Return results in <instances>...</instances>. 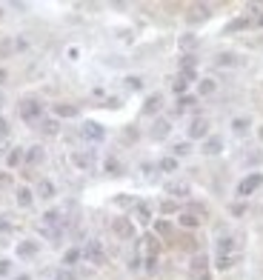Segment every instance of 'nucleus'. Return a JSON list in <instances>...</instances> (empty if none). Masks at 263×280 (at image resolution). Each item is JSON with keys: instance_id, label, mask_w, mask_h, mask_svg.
<instances>
[{"instance_id": "6e6d98bb", "label": "nucleus", "mask_w": 263, "mask_h": 280, "mask_svg": "<svg viewBox=\"0 0 263 280\" xmlns=\"http://www.w3.org/2000/svg\"><path fill=\"white\" fill-rule=\"evenodd\" d=\"M255 23H258V26H263V12L258 15V20H255Z\"/></svg>"}, {"instance_id": "49530a36", "label": "nucleus", "mask_w": 263, "mask_h": 280, "mask_svg": "<svg viewBox=\"0 0 263 280\" xmlns=\"http://www.w3.org/2000/svg\"><path fill=\"white\" fill-rule=\"evenodd\" d=\"M9 132H12V129H9V120L0 117V137H9Z\"/></svg>"}, {"instance_id": "f8f14e48", "label": "nucleus", "mask_w": 263, "mask_h": 280, "mask_svg": "<svg viewBox=\"0 0 263 280\" xmlns=\"http://www.w3.org/2000/svg\"><path fill=\"white\" fill-rule=\"evenodd\" d=\"M43 160H46V149L43 146H29L26 154H23V163L26 166H40Z\"/></svg>"}, {"instance_id": "a19ab883", "label": "nucleus", "mask_w": 263, "mask_h": 280, "mask_svg": "<svg viewBox=\"0 0 263 280\" xmlns=\"http://www.w3.org/2000/svg\"><path fill=\"white\" fill-rule=\"evenodd\" d=\"M181 69H197V57H195V54H183Z\"/></svg>"}, {"instance_id": "39448f33", "label": "nucleus", "mask_w": 263, "mask_h": 280, "mask_svg": "<svg viewBox=\"0 0 263 280\" xmlns=\"http://www.w3.org/2000/svg\"><path fill=\"white\" fill-rule=\"evenodd\" d=\"M72 166H78L80 172H92L98 166V154L92 149H83V152H72Z\"/></svg>"}, {"instance_id": "e433bc0d", "label": "nucleus", "mask_w": 263, "mask_h": 280, "mask_svg": "<svg viewBox=\"0 0 263 280\" xmlns=\"http://www.w3.org/2000/svg\"><path fill=\"white\" fill-rule=\"evenodd\" d=\"M57 129H60L57 120H43V123H40V132L43 134H57Z\"/></svg>"}, {"instance_id": "393cba45", "label": "nucleus", "mask_w": 263, "mask_h": 280, "mask_svg": "<svg viewBox=\"0 0 263 280\" xmlns=\"http://www.w3.org/2000/svg\"><path fill=\"white\" fill-rule=\"evenodd\" d=\"M200 272H209V257L197 252L195 257H192V275H200Z\"/></svg>"}, {"instance_id": "412c9836", "label": "nucleus", "mask_w": 263, "mask_h": 280, "mask_svg": "<svg viewBox=\"0 0 263 280\" xmlns=\"http://www.w3.org/2000/svg\"><path fill=\"white\" fill-rule=\"evenodd\" d=\"M54 195H57V189H54V183H52V180H46V178H43V180L37 183V198L52 200Z\"/></svg>"}, {"instance_id": "4be33fe9", "label": "nucleus", "mask_w": 263, "mask_h": 280, "mask_svg": "<svg viewBox=\"0 0 263 280\" xmlns=\"http://www.w3.org/2000/svg\"><path fill=\"white\" fill-rule=\"evenodd\" d=\"M80 260H83V249H78V246L69 249V252L63 255V269H72V266L80 263Z\"/></svg>"}, {"instance_id": "c03bdc74", "label": "nucleus", "mask_w": 263, "mask_h": 280, "mask_svg": "<svg viewBox=\"0 0 263 280\" xmlns=\"http://www.w3.org/2000/svg\"><path fill=\"white\" fill-rule=\"evenodd\" d=\"M9 186H12V175L6 169H0V189H9Z\"/></svg>"}, {"instance_id": "37998d69", "label": "nucleus", "mask_w": 263, "mask_h": 280, "mask_svg": "<svg viewBox=\"0 0 263 280\" xmlns=\"http://www.w3.org/2000/svg\"><path fill=\"white\" fill-rule=\"evenodd\" d=\"M126 86H129L132 92H137V89H143V80H140V77H134V75H132V77H126Z\"/></svg>"}, {"instance_id": "c85d7f7f", "label": "nucleus", "mask_w": 263, "mask_h": 280, "mask_svg": "<svg viewBox=\"0 0 263 280\" xmlns=\"http://www.w3.org/2000/svg\"><path fill=\"white\" fill-rule=\"evenodd\" d=\"M143 243H146V257H158V252H160L158 237H155V234H146V237H143Z\"/></svg>"}, {"instance_id": "dca6fc26", "label": "nucleus", "mask_w": 263, "mask_h": 280, "mask_svg": "<svg viewBox=\"0 0 263 280\" xmlns=\"http://www.w3.org/2000/svg\"><path fill=\"white\" fill-rule=\"evenodd\" d=\"M134 220L140 226H149L152 223V206L149 203H134Z\"/></svg>"}, {"instance_id": "20e7f679", "label": "nucleus", "mask_w": 263, "mask_h": 280, "mask_svg": "<svg viewBox=\"0 0 263 280\" xmlns=\"http://www.w3.org/2000/svg\"><path fill=\"white\" fill-rule=\"evenodd\" d=\"M80 137L83 140H89V143H100V140H106V129L95 123V120H83L80 123Z\"/></svg>"}, {"instance_id": "b1692460", "label": "nucleus", "mask_w": 263, "mask_h": 280, "mask_svg": "<svg viewBox=\"0 0 263 280\" xmlns=\"http://www.w3.org/2000/svg\"><path fill=\"white\" fill-rule=\"evenodd\" d=\"M158 172H163V175H172V172H178V157H172V154L160 157V163H158Z\"/></svg>"}, {"instance_id": "2eb2a0df", "label": "nucleus", "mask_w": 263, "mask_h": 280, "mask_svg": "<svg viewBox=\"0 0 263 280\" xmlns=\"http://www.w3.org/2000/svg\"><path fill=\"white\" fill-rule=\"evenodd\" d=\"M40 252V243L37 240H23V243H17V257H23V260H29Z\"/></svg>"}, {"instance_id": "f03ea898", "label": "nucleus", "mask_w": 263, "mask_h": 280, "mask_svg": "<svg viewBox=\"0 0 263 280\" xmlns=\"http://www.w3.org/2000/svg\"><path fill=\"white\" fill-rule=\"evenodd\" d=\"M209 129H212V123H209V117L197 115L189 120V129H186V137H189V143L192 140H206L209 137Z\"/></svg>"}, {"instance_id": "0eeeda50", "label": "nucleus", "mask_w": 263, "mask_h": 280, "mask_svg": "<svg viewBox=\"0 0 263 280\" xmlns=\"http://www.w3.org/2000/svg\"><path fill=\"white\" fill-rule=\"evenodd\" d=\"M209 17H212V6H206V3H192L186 20H189V23H203V20H209Z\"/></svg>"}, {"instance_id": "a18cd8bd", "label": "nucleus", "mask_w": 263, "mask_h": 280, "mask_svg": "<svg viewBox=\"0 0 263 280\" xmlns=\"http://www.w3.org/2000/svg\"><path fill=\"white\" fill-rule=\"evenodd\" d=\"M12 49H15V46H12V40H9V37H3V40H0V54H9Z\"/></svg>"}, {"instance_id": "4c0bfd02", "label": "nucleus", "mask_w": 263, "mask_h": 280, "mask_svg": "<svg viewBox=\"0 0 263 280\" xmlns=\"http://www.w3.org/2000/svg\"><path fill=\"white\" fill-rule=\"evenodd\" d=\"M155 231H158L160 237H169V234H172V226H169L166 220H155Z\"/></svg>"}, {"instance_id": "6ab92c4d", "label": "nucleus", "mask_w": 263, "mask_h": 280, "mask_svg": "<svg viewBox=\"0 0 263 280\" xmlns=\"http://www.w3.org/2000/svg\"><path fill=\"white\" fill-rule=\"evenodd\" d=\"M52 112H54V117H78V106H72V103H54Z\"/></svg>"}, {"instance_id": "6e6552de", "label": "nucleus", "mask_w": 263, "mask_h": 280, "mask_svg": "<svg viewBox=\"0 0 263 280\" xmlns=\"http://www.w3.org/2000/svg\"><path fill=\"white\" fill-rule=\"evenodd\" d=\"M112 231H115L120 240H132L134 237V223H132L129 217H117L115 223H112Z\"/></svg>"}, {"instance_id": "79ce46f5", "label": "nucleus", "mask_w": 263, "mask_h": 280, "mask_svg": "<svg viewBox=\"0 0 263 280\" xmlns=\"http://www.w3.org/2000/svg\"><path fill=\"white\" fill-rule=\"evenodd\" d=\"M9 275H12V260L0 257V278H9Z\"/></svg>"}, {"instance_id": "f3484780", "label": "nucleus", "mask_w": 263, "mask_h": 280, "mask_svg": "<svg viewBox=\"0 0 263 280\" xmlns=\"http://www.w3.org/2000/svg\"><path fill=\"white\" fill-rule=\"evenodd\" d=\"M178 223H181L183 229H197L203 223V217H197L195 212H181L178 214Z\"/></svg>"}, {"instance_id": "72a5a7b5", "label": "nucleus", "mask_w": 263, "mask_h": 280, "mask_svg": "<svg viewBox=\"0 0 263 280\" xmlns=\"http://www.w3.org/2000/svg\"><path fill=\"white\" fill-rule=\"evenodd\" d=\"M189 152H192V143H189V140H181V143L172 146V157H186Z\"/></svg>"}, {"instance_id": "052dcab7", "label": "nucleus", "mask_w": 263, "mask_h": 280, "mask_svg": "<svg viewBox=\"0 0 263 280\" xmlns=\"http://www.w3.org/2000/svg\"><path fill=\"white\" fill-rule=\"evenodd\" d=\"M0 17H3V9H0Z\"/></svg>"}, {"instance_id": "603ef678", "label": "nucleus", "mask_w": 263, "mask_h": 280, "mask_svg": "<svg viewBox=\"0 0 263 280\" xmlns=\"http://www.w3.org/2000/svg\"><path fill=\"white\" fill-rule=\"evenodd\" d=\"M192 280H212V278H209V272H200V275H192Z\"/></svg>"}, {"instance_id": "9b49d317", "label": "nucleus", "mask_w": 263, "mask_h": 280, "mask_svg": "<svg viewBox=\"0 0 263 280\" xmlns=\"http://www.w3.org/2000/svg\"><path fill=\"white\" fill-rule=\"evenodd\" d=\"M200 152L209 154V157L220 154V152H223V137H220V134H209V137L203 140V149H200Z\"/></svg>"}, {"instance_id": "de8ad7c7", "label": "nucleus", "mask_w": 263, "mask_h": 280, "mask_svg": "<svg viewBox=\"0 0 263 280\" xmlns=\"http://www.w3.org/2000/svg\"><path fill=\"white\" fill-rule=\"evenodd\" d=\"M117 206H132V195H117Z\"/></svg>"}, {"instance_id": "864d4df0", "label": "nucleus", "mask_w": 263, "mask_h": 280, "mask_svg": "<svg viewBox=\"0 0 263 280\" xmlns=\"http://www.w3.org/2000/svg\"><path fill=\"white\" fill-rule=\"evenodd\" d=\"M15 280H32V275H17Z\"/></svg>"}, {"instance_id": "423d86ee", "label": "nucleus", "mask_w": 263, "mask_h": 280, "mask_svg": "<svg viewBox=\"0 0 263 280\" xmlns=\"http://www.w3.org/2000/svg\"><path fill=\"white\" fill-rule=\"evenodd\" d=\"M83 257L92 266H106V252H103V246H100L98 240H89V243L83 246Z\"/></svg>"}, {"instance_id": "c756f323", "label": "nucleus", "mask_w": 263, "mask_h": 280, "mask_svg": "<svg viewBox=\"0 0 263 280\" xmlns=\"http://www.w3.org/2000/svg\"><path fill=\"white\" fill-rule=\"evenodd\" d=\"M172 92H175V95H178V98H183V95H186V92H189V80H186V77H183V75H178V77H175V80H172Z\"/></svg>"}, {"instance_id": "bb28decb", "label": "nucleus", "mask_w": 263, "mask_h": 280, "mask_svg": "<svg viewBox=\"0 0 263 280\" xmlns=\"http://www.w3.org/2000/svg\"><path fill=\"white\" fill-rule=\"evenodd\" d=\"M23 154H26L23 149H9V152H6V166H9V169L20 166V163H23Z\"/></svg>"}, {"instance_id": "13d9d810", "label": "nucleus", "mask_w": 263, "mask_h": 280, "mask_svg": "<svg viewBox=\"0 0 263 280\" xmlns=\"http://www.w3.org/2000/svg\"><path fill=\"white\" fill-rule=\"evenodd\" d=\"M0 106H3V95H0Z\"/></svg>"}, {"instance_id": "ea45409f", "label": "nucleus", "mask_w": 263, "mask_h": 280, "mask_svg": "<svg viewBox=\"0 0 263 280\" xmlns=\"http://www.w3.org/2000/svg\"><path fill=\"white\" fill-rule=\"evenodd\" d=\"M160 212L163 214H175L178 212V200H163V203H160Z\"/></svg>"}, {"instance_id": "473e14b6", "label": "nucleus", "mask_w": 263, "mask_h": 280, "mask_svg": "<svg viewBox=\"0 0 263 280\" xmlns=\"http://www.w3.org/2000/svg\"><path fill=\"white\" fill-rule=\"evenodd\" d=\"M235 260H237V255H223V257H214V266L220 272H229L232 266H235Z\"/></svg>"}, {"instance_id": "3c124183", "label": "nucleus", "mask_w": 263, "mask_h": 280, "mask_svg": "<svg viewBox=\"0 0 263 280\" xmlns=\"http://www.w3.org/2000/svg\"><path fill=\"white\" fill-rule=\"evenodd\" d=\"M140 172H143V175H146V178H152V172H155V166L143 163V166H140Z\"/></svg>"}, {"instance_id": "58836bf2", "label": "nucleus", "mask_w": 263, "mask_h": 280, "mask_svg": "<svg viewBox=\"0 0 263 280\" xmlns=\"http://www.w3.org/2000/svg\"><path fill=\"white\" fill-rule=\"evenodd\" d=\"M54 280H80V278H78L72 269H57V272H54Z\"/></svg>"}, {"instance_id": "f257e3e1", "label": "nucleus", "mask_w": 263, "mask_h": 280, "mask_svg": "<svg viewBox=\"0 0 263 280\" xmlns=\"http://www.w3.org/2000/svg\"><path fill=\"white\" fill-rule=\"evenodd\" d=\"M17 112H20L23 123H37L43 117V112H46V106H43V100H37V98H23L20 106H17Z\"/></svg>"}, {"instance_id": "a878e982", "label": "nucleus", "mask_w": 263, "mask_h": 280, "mask_svg": "<svg viewBox=\"0 0 263 280\" xmlns=\"http://www.w3.org/2000/svg\"><path fill=\"white\" fill-rule=\"evenodd\" d=\"M252 129V117H235L232 120V132L235 134H246Z\"/></svg>"}, {"instance_id": "aec40b11", "label": "nucleus", "mask_w": 263, "mask_h": 280, "mask_svg": "<svg viewBox=\"0 0 263 280\" xmlns=\"http://www.w3.org/2000/svg\"><path fill=\"white\" fill-rule=\"evenodd\" d=\"M60 217H63V212H57V209H49V212L43 214V226H46V229H60V223H63Z\"/></svg>"}, {"instance_id": "4d7b16f0", "label": "nucleus", "mask_w": 263, "mask_h": 280, "mask_svg": "<svg viewBox=\"0 0 263 280\" xmlns=\"http://www.w3.org/2000/svg\"><path fill=\"white\" fill-rule=\"evenodd\" d=\"M261 140H263V126H261Z\"/></svg>"}, {"instance_id": "5fc2aeb1", "label": "nucleus", "mask_w": 263, "mask_h": 280, "mask_svg": "<svg viewBox=\"0 0 263 280\" xmlns=\"http://www.w3.org/2000/svg\"><path fill=\"white\" fill-rule=\"evenodd\" d=\"M0 83H6V69H0Z\"/></svg>"}, {"instance_id": "2f4dec72", "label": "nucleus", "mask_w": 263, "mask_h": 280, "mask_svg": "<svg viewBox=\"0 0 263 280\" xmlns=\"http://www.w3.org/2000/svg\"><path fill=\"white\" fill-rule=\"evenodd\" d=\"M237 60H240V57H237V54H232V51H220V54L214 57V63H217V66H235Z\"/></svg>"}, {"instance_id": "5701e85b", "label": "nucleus", "mask_w": 263, "mask_h": 280, "mask_svg": "<svg viewBox=\"0 0 263 280\" xmlns=\"http://www.w3.org/2000/svg\"><path fill=\"white\" fill-rule=\"evenodd\" d=\"M214 89H217V83H214L212 77H200V80H197V95H203V98L214 95Z\"/></svg>"}, {"instance_id": "a211bd4d", "label": "nucleus", "mask_w": 263, "mask_h": 280, "mask_svg": "<svg viewBox=\"0 0 263 280\" xmlns=\"http://www.w3.org/2000/svg\"><path fill=\"white\" fill-rule=\"evenodd\" d=\"M17 206H20V209H29V206H32L34 203V198H37V195H34L32 189H26V186H20V189H17Z\"/></svg>"}, {"instance_id": "f704fd0d", "label": "nucleus", "mask_w": 263, "mask_h": 280, "mask_svg": "<svg viewBox=\"0 0 263 280\" xmlns=\"http://www.w3.org/2000/svg\"><path fill=\"white\" fill-rule=\"evenodd\" d=\"M249 26H252L249 17H237V20H232L229 23V32H240V29H249Z\"/></svg>"}, {"instance_id": "4468645a", "label": "nucleus", "mask_w": 263, "mask_h": 280, "mask_svg": "<svg viewBox=\"0 0 263 280\" xmlns=\"http://www.w3.org/2000/svg\"><path fill=\"white\" fill-rule=\"evenodd\" d=\"M214 252H217V257H223V255H237V243H235V237H229V234H223V237L217 240V246H214Z\"/></svg>"}, {"instance_id": "09e8293b", "label": "nucleus", "mask_w": 263, "mask_h": 280, "mask_svg": "<svg viewBox=\"0 0 263 280\" xmlns=\"http://www.w3.org/2000/svg\"><path fill=\"white\" fill-rule=\"evenodd\" d=\"M12 229V223H9V217L6 214H0V231H9Z\"/></svg>"}, {"instance_id": "8fccbe9b", "label": "nucleus", "mask_w": 263, "mask_h": 280, "mask_svg": "<svg viewBox=\"0 0 263 280\" xmlns=\"http://www.w3.org/2000/svg\"><path fill=\"white\" fill-rule=\"evenodd\" d=\"M126 140H137V132H134V126H126Z\"/></svg>"}, {"instance_id": "7ed1b4c3", "label": "nucleus", "mask_w": 263, "mask_h": 280, "mask_svg": "<svg viewBox=\"0 0 263 280\" xmlns=\"http://www.w3.org/2000/svg\"><path fill=\"white\" fill-rule=\"evenodd\" d=\"M261 186H263V175H261V172H252V175H246L243 180L237 183V198H249V195H255Z\"/></svg>"}, {"instance_id": "ddd939ff", "label": "nucleus", "mask_w": 263, "mask_h": 280, "mask_svg": "<svg viewBox=\"0 0 263 280\" xmlns=\"http://www.w3.org/2000/svg\"><path fill=\"white\" fill-rule=\"evenodd\" d=\"M160 106H163V95H160V92H152V95L146 98V103H143V115H149V117L158 115Z\"/></svg>"}, {"instance_id": "7c9ffc66", "label": "nucleus", "mask_w": 263, "mask_h": 280, "mask_svg": "<svg viewBox=\"0 0 263 280\" xmlns=\"http://www.w3.org/2000/svg\"><path fill=\"white\" fill-rule=\"evenodd\" d=\"M195 103H197L195 95H183V98H178V109H175V112H178V115H183V112H189Z\"/></svg>"}, {"instance_id": "c9c22d12", "label": "nucleus", "mask_w": 263, "mask_h": 280, "mask_svg": "<svg viewBox=\"0 0 263 280\" xmlns=\"http://www.w3.org/2000/svg\"><path fill=\"white\" fill-rule=\"evenodd\" d=\"M195 46H197V37H195V34H183V37H181V49L183 51L195 49Z\"/></svg>"}, {"instance_id": "cd10ccee", "label": "nucleus", "mask_w": 263, "mask_h": 280, "mask_svg": "<svg viewBox=\"0 0 263 280\" xmlns=\"http://www.w3.org/2000/svg\"><path fill=\"white\" fill-rule=\"evenodd\" d=\"M103 169H106V175H112V178H120V175H123V166H120L117 157H106Z\"/></svg>"}, {"instance_id": "bf43d9fd", "label": "nucleus", "mask_w": 263, "mask_h": 280, "mask_svg": "<svg viewBox=\"0 0 263 280\" xmlns=\"http://www.w3.org/2000/svg\"><path fill=\"white\" fill-rule=\"evenodd\" d=\"M0 157H3V149H0Z\"/></svg>"}, {"instance_id": "1a4fd4ad", "label": "nucleus", "mask_w": 263, "mask_h": 280, "mask_svg": "<svg viewBox=\"0 0 263 280\" xmlns=\"http://www.w3.org/2000/svg\"><path fill=\"white\" fill-rule=\"evenodd\" d=\"M166 195L169 198H189L192 195V186L186 180H169L166 183Z\"/></svg>"}, {"instance_id": "9d476101", "label": "nucleus", "mask_w": 263, "mask_h": 280, "mask_svg": "<svg viewBox=\"0 0 263 280\" xmlns=\"http://www.w3.org/2000/svg\"><path fill=\"white\" fill-rule=\"evenodd\" d=\"M169 132H172L169 117H158V120L152 123V132H149V137H152V140H163V137H169Z\"/></svg>"}]
</instances>
